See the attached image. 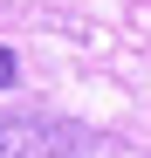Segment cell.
Wrapping results in <instances>:
<instances>
[{
    "label": "cell",
    "instance_id": "1",
    "mask_svg": "<svg viewBox=\"0 0 151 158\" xmlns=\"http://www.w3.org/2000/svg\"><path fill=\"white\" fill-rule=\"evenodd\" d=\"M89 131L41 110H0V158H89Z\"/></svg>",
    "mask_w": 151,
    "mask_h": 158
},
{
    "label": "cell",
    "instance_id": "2",
    "mask_svg": "<svg viewBox=\"0 0 151 158\" xmlns=\"http://www.w3.org/2000/svg\"><path fill=\"white\" fill-rule=\"evenodd\" d=\"M14 76H21L14 69V48H0V89H14Z\"/></svg>",
    "mask_w": 151,
    "mask_h": 158
}]
</instances>
